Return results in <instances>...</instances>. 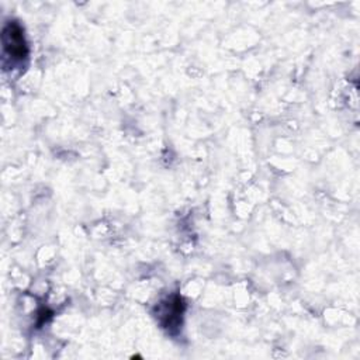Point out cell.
<instances>
[{"instance_id": "cell-1", "label": "cell", "mask_w": 360, "mask_h": 360, "mask_svg": "<svg viewBox=\"0 0 360 360\" xmlns=\"http://www.w3.org/2000/svg\"><path fill=\"white\" fill-rule=\"evenodd\" d=\"M3 44V66L14 68L21 65L28 56V45L24 37V30L17 21H8L1 32Z\"/></svg>"}, {"instance_id": "cell-2", "label": "cell", "mask_w": 360, "mask_h": 360, "mask_svg": "<svg viewBox=\"0 0 360 360\" xmlns=\"http://www.w3.org/2000/svg\"><path fill=\"white\" fill-rule=\"evenodd\" d=\"M184 312V304L180 295L174 294L163 300L156 307V318L160 322L162 328L173 332L181 325V318Z\"/></svg>"}]
</instances>
